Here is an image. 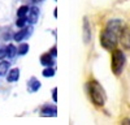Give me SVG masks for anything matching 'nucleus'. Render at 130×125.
<instances>
[{
    "label": "nucleus",
    "mask_w": 130,
    "mask_h": 125,
    "mask_svg": "<svg viewBox=\"0 0 130 125\" xmlns=\"http://www.w3.org/2000/svg\"><path fill=\"white\" fill-rule=\"evenodd\" d=\"M83 39H85V43H89L91 39V30H90V24L87 18H85L83 21Z\"/></svg>",
    "instance_id": "obj_7"
},
{
    "label": "nucleus",
    "mask_w": 130,
    "mask_h": 125,
    "mask_svg": "<svg viewBox=\"0 0 130 125\" xmlns=\"http://www.w3.org/2000/svg\"><path fill=\"white\" fill-rule=\"evenodd\" d=\"M18 54L20 55H25L26 54V52L29 51V44H26V43H24V44H21L20 47H18Z\"/></svg>",
    "instance_id": "obj_16"
},
{
    "label": "nucleus",
    "mask_w": 130,
    "mask_h": 125,
    "mask_svg": "<svg viewBox=\"0 0 130 125\" xmlns=\"http://www.w3.org/2000/svg\"><path fill=\"white\" fill-rule=\"evenodd\" d=\"M120 43L122 46V48L125 50H130V26H124L120 34Z\"/></svg>",
    "instance_id": "obj_4"
},
{
    "label": "nucleus",
    "mask_w": 130,
    "mask_h": 125,
    "mask_svg": "<svg viewBox=\"0 0 130 125\" xmlns=\"http://www.w3.org/2000/svg\"><path fill=\"white\" fill-rule=\"evenodd\" d=\"M56 107H44L42 110V113H43V116H56Z\"/></svg>",
    "instance_id": "obj_9"
},
{
    "label": "nucleus",
    "mask_w": 130,
    "mask_h": 125,
    "mask_svg": "<svg viewBox=\"0 0 130 125\" xmlns=\"http://www.w3.org/2000/svg\"><path fill=\"white\" fill-rule=\"evenodd\" d=\"M26 22H27V17H18V20H17V26L22 27V26H25Z\"/></svg>",
    "instance_id": "obj_17"
},
{
    "label": "nucleus",
    "mask_w": 130,
    "mask_h": 125,
    "mask_svg": "<svg viewBox=\"0 0 130 125\" xmlns=\"http://www.w3.org/2000/svg\"><path fill=\"white\" fill-rule=\"evenodd\" d=\"M29 7H26V5H22L21 8H18V10H17V16L18 17H26V14L29 13Z\"/></svg>",
    "instance_id": "obj_12"
},
{
    "label": "nucleus",
    "mask_w": 130,
    "mask_h": 125,
    "mask_svg": "<svg viewBox=\"0 0 130 125\" xmlns=\"http://www.w3.org/2000/svg\"><path fill=\"white\" fill-rule=\"evenodd\" d=\"M32 2H40V0H32Z\"/></svg>",
    "instance_id": "obj_19"
},
{
    "label": "nucleus",
    "mask_w": 130,
    "mask_h": 125,
    "mask_svg": "<svg viewBox=\"0 0 130 125\" xmlns=\"http://www.w3.org/2000/svg\"><path fill=\"white\" fill-rule=\"evenodd\" d=\"M87 92L90 95V99L92 100V103L95 106H104V103L107 100V95L105 91L103 89V86L100 85L98 81H89L87 82Z\"/></svg>",
    "instance_id": "obj_2"
},
{
    "label": "nucleus",
    "mask_w": 130,
    "mask_h": 125,
    "mask_svg": "<svg viewBox=\"0 0 130 125\" xmlns=\"http://www.w3.org/2000/svg\"><path fill=\"white\" fill-rule=\"evenodd\" d=\"M53 57H55V55H53L52 52H47V54L40 56V63L43 65H46V67H51L53 63H55L53 61Z\"/></svg>",
    "instance_id": "obj_6"
},
{
    "label": "nucleus",
    "mask_w": 130,
    "mask_h": 125,
    "mask_svg": "<svg viewBox=\"0 0 130 125\" xmlns=\"http://www.w3.org/2000/svg\"><path fill=\"white\" fill-rule=\"evenodd\" d=\"M17 48L13 46V44H9L8 47H7V50H5V54H7V56L8 57H13V56H16V54H17Z\"/></svg>",
    "instance_id": "obj_11"
},
{
    "label": "nucleus",
    "mask_w": 130,
    "mask_h": 125,
    "mask_svg": "<svg viewBox=\"0 0 130 125\" xmlns=\"http://www.w3.org/2000/svg\"><path fill=\"white\" fill-rule=\"evenodd\" d=\"M9 69V63L8 61H0V74H5Z\"/></svg>",
    "instance_id": "obj_14"
},
{
    "label": "nucleus",
    "mask_w": 130,
    "mask_h": 125,
    "mask_svg": "<svg viewBox=\"0 0 130 125\" xmlns=\"http://www.w3.org/2000/svg\"><path fill=\"white\" fill-rule=\"evenodd\" d=\"M42 74L44 76V77H53V76H55V69L51 68V67H47L44 70H43Z\"/></svg>",
    "instance_id": "obj_15"
},
{
    "label": "nucleus",
    "mask_w": 130,
    "mask_h": 125,
    "mask_svg": "<svg viewBox=\"0 0 130 125\" xmlns=\"http://www.w3.org/2000/svg\"><path fill=\"white\" fill-rule=\"evenodd\" d=\"M56 92H57V89L55 87V89L52 90V98H53V100H55V102H57V94Z\"/></svg>",
    "instance_id": "obj_18"
},
{
    "label": "nucleus",
    "mask_w": 130,
    "mask_h": 125,
    "mask_svg": "<svg viewBox=\"0 0 130 125\" xmlns=\"http://www.w3.org/2000/svg\"><path fill=\"white\" fill-rule=\"evenodd\" d=\"M122 27H124V25H122L121 20H118V18L111 20L107 24L105 29L100 33V44L108 51L115 50L117 43L120 42L118 39H120Z\"/></svg>",
    "instance_id": "obj_1"
},
{
    "label": "nucleus",
    "mask_w": 130,
    "mask_h": 125,
    "mask_svg": "<svg viewBox=\"0 0 130 125\" xmlns=\"http://www.w3.org/2000/svg\"><path fill=\"white\" fill-rule=\"evenodd\" d=\"M29 30L30 29H22V30H20L17 34H14V40L20 42V40H22L24 38H26L27 34H29Z\"/></svg>",
    "instance_id": "obj_10"
},
{
    "label": "nucleus",
    "mask_w": 130,
    "mask_h": 125,
    "mask_svg": "<svg viewBox=\"0 0 130 125\" xmlns=\"http://www.w3.org/2000/svg\"><path fill=\"white\" fill-rule=\"evenodd\" d=\"M39 17V9L37 7H32L29 9V13H27V21L30 24H35L37 20Z\"/></svg>",
    "instance_id": "obj_5"
},
{
    "label": "nucleus",
    "mask_w": 130,
    "mask_h": 125,
    "mask_svg": "<svg viewBox=\"0 0 130 125\" xmlns=\"http://www.w3.org/2000/svg\"><path fill=\"white\" fill-rule=\"evenodd\" d=\"M29 83H30V90L31 91H37L40 87V82L37 81L35 78H31V82H29Z\"/></svg>",
    "instance_id": "obj_13"
},
{
    "label": "nucleus",
    "mask_w": 130,
    "mask_h": 125,
    "mask_svg": "<svg viewBox=\"0 0 130 125\" xmlns=\"http://www.w3.org/2000/svg\"><path fill=\"white\" fill-rule=\"evenodd\" d=\"M18 77H20V69H17V68H14V69H12L9 73H8V76H7V81L8 82H14V81H17L18 80Z\"/></svg>",
    "instance_id": "obj_8"
},
{
    "label": "nucleus",
    "mask_w": 130,
    "mask_h": 125,
    "mask_svg": "<svg viewBox=\"0 0 130 125\" xmlns=\"http://www.w3.org/2000/svg\"><path fill=\"white\" fill-rule=\"evenodd\" d=\"M126 64V56L122 52V50H112V61H111V67H112V72L116 76H120Z\"/></svg>",
    "instance_id": "obj_3"
}]
</instances>
